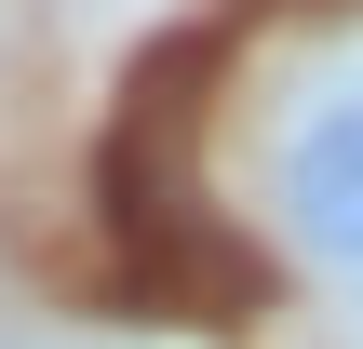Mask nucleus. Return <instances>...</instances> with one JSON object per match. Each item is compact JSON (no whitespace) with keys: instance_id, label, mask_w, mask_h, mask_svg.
Listing matches in <instances>:
<instances>
[{"instance_id":"1","label":"nucleus","mask_w":363,"mask_h":349,"mask_svg":"<svg viewBox=\"0 0 363 349\" xmlns=\"http://www.w3.org/2000/svg\"><path fill=\"white\" fill-rule=\"evenodd\" d=\"M269 215L283 242L323 269V282H363V81H323L283 148H269Z\"/></svg>"}]
</instances>
